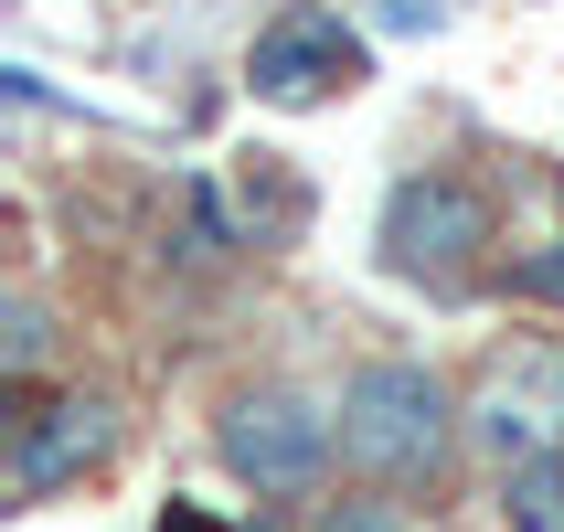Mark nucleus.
I'll return each mask as SVG.
<instances>
[{"instance_id": "1", "label": "nucleus", "mask_w": 564, "mask_h": 532, "mask_svg": "<svg viewBox=\"0 0 564 532\" xmlns=\"http://www.w3.org/2000/svg\"><path fill=\"white\" fill-rule=\"evenodd\" d=\"M341 458L362 479H383V490H415V479H447V458H458V437H469V405L447 394V373H426V362H362V373L341 383Z\"/></svg>"}, {"instance_id": "2", "label": "nucleus", "mask_w": 564, "mask_h": 532, "mask_svg": "<svg viewBox=\"0 0 564 532\" xmlns=\"http://www.w3.org/2000/svg\"><path fill=\"white\" fill-rule=\"evenodd\" d=\"M214 447H224V469L246 479L256 501H299V490H319L330 458H341V415L310 405L299 383H246V394L214 415Z\"/></svg>"}, {"instance_id": "3", "label": "nucleus", "mask_w": 564, "mask_h": 532, "mask_svg": "<svg viewBox=\"0 0 564 532\" xmlns=\"http://www.w3.org/2000/svg\"><path fill=\"white\" fill-rule=\"evenodd\" d=\"M490 246H501V224H490V203H479L458 171H405V182H394V203H383V267L405 287L458 298V287H479Z\"/></svg>"}, {"instance_id": "4", "label": "nucleus", "mask_w": 564, "mask_h": 532, "mask_svg": "<svg viewBox=\"0 0 564 532\" xmlns=\"http://www.w3.org/2000/svg\"><path fill=\"white\" fill-rule=\"evenodd\" d=\"M458 405H469V447L501 479L564 458V341H501Z\"/></svg>"}, {"instance_id": "5", "label": "nucleus", "mask_w": 564, "mask_h": 532, "mask_svg": "<svg viewBox=\"0 0 564 532\" xmlns=\"http://www.w3.org/2000/svg\"><path fill=\"white\" fill-rule=\"evenodd\" d=\"M246 86L267 96V107H319V96L362 86V32L341 22V0L278 11V22L256 32V54H246Z\"/></svg>"}, {"instance_id": "6", "label": "nucleus", "mask_w": 564, "mask_h": 532, "mask_svg": "<svg viewBox=\"0 0 564 532\" xmlns=\"http://www.w3.org/2000/svg\"><path fill=\"white\" fill-rule=\"evenodd\" d=\"M118 458V405L107 394H54V405H22L11 415V501H54V490H75L86 469H107Z\"/></svg>"}, {"instance_id": "7", "label": "nucleus", "mask_w": 564, "mask_h": 532, "mask_svg": "<svg viewBox=\"0 0 564 532\" xmlns=\"http://www.w3.org/2000/svg\"><path fill=\"white\" fill-rule=\"evenodd\" d=\"M501 522H511V532H564V458L501 479Z\"/></svg>"}, {"instance_id": "8", "label": "nucleus", "mask_w": 564, "mask_h": 532, "mask_svg": "<svg viewBox=\"0 0 564 532\" xmlns=\"http://www.w3.org/2000/svg\"><path fill=\"white\" fill-rule=\"evenodd\" d=\"M310 532H426L405 501H383V490H351V501H319Z\"/></svg>"}, {"instance_id": "9", "label": "nucleus", "mask_w": 564, "mask_h": 532, "mask_svg": "<svg viewBox=\"0 0 564 532\" xmlns=\"http://www.w3.org/2000/svg\"><path fill=\"white\" fill-rule=\"evenodd\" d=\"M43 351H54L43 310H32V298H11V310H0V373H11V383H32V373H43Z\"/></svg>"}, {"instance_id": "10", "label": "nucleus", "mask_w": 564, "mask_h": 532, "mask_svg": "<svg viewBox=\"0 0 564 532\" xmlns=\"http://www.w3.org/2000/svg\"><path fill=\"white\" fill-rule=\"evenodd\" d=\"M362 11H383L394 32H426V22H437V0H362Z\"/></svg>"}, {"instance_id": "11", "label": "nucleus", "mask_w": 564, "mask_h": 532, "mask_svg": "<svg viewBox=\"0 0 564 532\" xmlns=\"http://www.w3.org/2000/svg\"><path fill=\"white\" fill-rule=\"evenodd\" d=\"M511 278H522V287H554V298H564V256H522Z\"/></svg>"}, {"instance_id": "12", "label": "nucleus", "mask_w": 564, "mask_h": 532, "mask_svg": "<svg viewBox=\"0 0 564 532\" xmlns=\"http://www.w3.org/2000/svg\"><path fill=\"white\" fill-rule=\"evenodd\" d=\"M160 532H224V522H203L192 501H171V522H160Z\"/></svg>"}]
</instances>
